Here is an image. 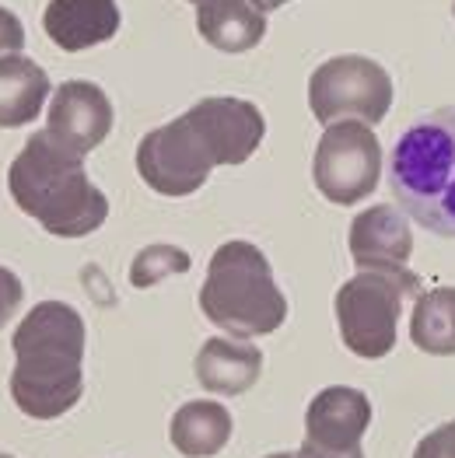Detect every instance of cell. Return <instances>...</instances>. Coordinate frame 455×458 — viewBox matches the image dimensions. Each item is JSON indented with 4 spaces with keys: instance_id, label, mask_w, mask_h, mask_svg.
<instances>
[{
    "instance_id": "obj_19",
    "label": "cell",
    "mask_w": 455,
    "mask_h": 458,
    "mask_svg": "<svg viewBox=\"0 0 455 458\" xmlns=\"http://www.w3.org/2000/svg\"><path fill=\"white\" fill-rule=\"evenodd\" d=\"M414 458H455V420L442 423L427 437H420Z\"/></svg>"
},
{
    "instance_id": "obj_24",
    "label": "cell",
    "mask_w": 455,
    "mask_h": 458,
    "mask_svg": "<svg viewBox=\"0 0 455 458\" xmlns=\"http://www.w3.org/2000/svg\"><path fill=\"white\" fill-rule=\"evenodd\" d=\"M266 458H295V455H288V452H273V455H266Z\"/></svg>"
},
{
    "instance_id": "obj_7",
    "label": "cell",
    "mask_w": 455,
    "mask_h": 458,
    "mask_svg": "<svg viewBox=\"0 0 455 458\" xmlns=\"http://www.w3.org/2000/svg\"><path fill=\"white\" fill-rule=\"evenodd\" d=\"M308 106L326 126L343 119H361L375 126L392 106V77L368 56H333L308 77Z\"/></svg>"
},
{
    "instance_id": "obj_8",
    "label": "cell",
    "mask_w": 455,
    "mask_h": 458,
    "mask_svg": "<svg viewBox=\"0 0 455 458\" xmlns=\"http://www.w3.org/2000/svg\"><path fill=\"white\" fill-rule=\"evenodd\" d=\"M382 175V144L368 123H330L315 157H312V179L330 203H361L372 196Z\"/></svg>"
},
{
    "instance_id": "obj_21",
    "label": "cell",
    "mask_w": 455,
    "mask_h": 458,
    "mask_svg": "<svg viewBox=\"0 0 455 458\" xmlns=\"http://www.w3.org/2000/svg\"><path fill=\"white\" fill-rule=\"evenodd\" d=\"M25 49V25L14 11L0 7V56H11V53H21Z\"/></svg>"
},
{
    "instance_id": "obj_13",
    "label": "cell",
    "mask_w": 455,
    "mask_h": 458,
    "mask_svg": "<svg viewBox=\"0 0 455 458\" xmlns=\"http://www.w3.org/2000/svg\"><path fill=\"white\" fill-rule=\"evenodd\" d=\"M263 353L260 346L238 344V340H203L196 353V382L214 395H242L260 382Z\"/></svg>"
},
{
    "instance_id": "obj_3",
    "label": "cell",
    "mask_w": 455,
    "mask_h": 458,
    "mask_svg": "<svg viewBox=\"0 0 455 458\" xmlns=\"http://www.w3.org/2000/svg\"><path fill=\"white\" fill-rule=\"evenodd\" d=\"M389 190L417 225L455 238V106L417 115L399 133Z\"/></svg>"
},
{
    "instance_id": "obj_5",
    "label": "cell",
    "mask_w": 455,
    "mask_h": 458,
    "mask_svg": "<svg viewBox=\"0 0 455 458\" xmlns=\"http://www.w3.org/2000/svg\"><path fill=\"white\" fill-rule=\"evenodd\" d=\"M424 280L414 269L407 273H379L361 269L337 291V326H340L343 346L365 360H379L396 346L403 301L420 294Z\"/></svg>"
},
{
    "instance_id": "obj_18",
    "label": "cell",
    "mask_w": 455,
    "mask_h": 458,
    "mask_svg": "<svg viewBox=\"0 0 455 458\" xmlns=\"http://www.w3.org/2000/svg\"><path fill=\"white\" fill-rule=\"evenodd\" d=\"M193 267L190 252L186 249H176V245H148L133 256V267H130V280L133 287L148 291L158 280L172 276V273H186Z\"/></svg>"
},
{
    "instance_id": "obj_26",
    "label": "cell",
    "mask_w": 455,
    "mask_h": 458,
    "mask_svg": "<svg viewBox=\"0 0 455 458\" xmlns=\"http://www.w3.org/2000/svg\"><path fill=\"white\" fill-rule=\"evenodd\" d=\"M0 458H14V455H4V452H0Z\"/></svg>"
},
{
    "instance_id": "obj_16",
    "label": "cell",
    "mask_w": 455,
    "mask_h": 458,
    "mask_svg": "<svg viewBox=\"0 0 455 458\" xmlns=\"http://www.w3.org/2000/svg\"><path fill=\"white\" fill-rule=\"evenodd\" d=\"M235 420L221 403L214 399H196L176 410L168 437L176 445V452L186 458H214L228 441H231Z\"/></svg>"
},
{
    "instance_id": "obj_20",
    "label": "cell",
    "mask_w": 455,
    "mask_h": 458,
    "mask_svg": "<svg viewBox=\"0 0 455 458\" xmlns=\"http://www.w3.org/2000/svg\"><path fill=\"white\" fill-rule=\"evenodd\" d=\"M21 298H25V287H21L18 273H11L7 267H0V329H4L7 318L21 308Z\"/></svg>"
},
{
    "instance_id": "obj_22",
    "label": "cell",
    "mask_w": 455,
    "mask_h": 458,
    "mask_svg": "<svg viewBox=\"0 0 455 458\" xmlns=\"http://www.w3.org/2000/svg\"><path fill=\"white\" fill-rule=\"evenodd\" d=\"M295 458H365L361 448H354V452H326V448H315L312 441H305L302 448L295 452Z\"/></svg>"
},
{
    "instance_id": "obj_12",
    "label": "cell",
    "mask_w": 455,
    "mask_h": 458,
    "mask_svg": "<svg viewBox=\"0 0 455 458\" xmlns=\"http://www.w3.org/2000/svg\"><path fill=\"white\" fill-rule=\"evenodd\" d=\"M42 29L64 53H84L119 32L116 0H49Z\"/></svg>"
},
{
    "instance_id": "obj_9",
    "label": "cell",
    "mask_w": 455,
    "mask_h": 458,
    "mask_svg": "<svg viewBox=\"0 0 455 458\" xmlns=\"http://www.w3.org/2000/svg\"><path fill=\"white\" fill-rule=\"evenodd\" d=\"M49 137H56L74 154H91L113 130V102L109 95L91 81H64L53 91L49 115H46Z\"/></svg>"
},
{
    "instance_id": "obj_6",
    "label": "cell",
    "mask_w": 455,
    "mask_h": 458,
    "mask_svg": "<svg viewBox=\"0 0 455 458\" xmlns=\"http://www.w3.org/2000/svg\"><path fill=\"white\" fill-rule=\"evenodd\" d=\"M218 165L221 157L193 109L151 130L137 148V172L161 196H190Z\"/></svg>"
},
{
    "instance_id": "obj_2",
    "label": "cell",
    "mask_w": 455,
    "mask_h": 458,
    "mask_svg": "<svg viewBox=\"0 0 455 458\" xmlns=\"http://www.w3.org/2000/svg\"><path fill=\"white\" fill-rule=\"evenodd\" d=\"M7 190L18 210L36 217L56 238H84L109 217V199L88 172L84 157L39 130L7 168Z\"/></svg>"
},
{
    "instance_id": "obj_23",
    "label": "cell",
    "mask_w": 455,
    "mask_h": 458,
    "mask_svg": "<svg viewBox=\"0 0 455 458\" xmlns=\"http://www.w3.org/2000/svg\"><path fill=\"white\" fill-rule=\"evenodd\" d=\"M260 11H273V7H280V4H288V0H253Z\"/></svg>"
},
{
    "instance_id": "obj_25",
    "label": "cell",
    "mask_w": 455,
    "mask_h": 458,
    "mask_svg": "<svg viewBox=\"0 0 455 458\" xmlns=\"http://www.w3.org/2000/svg\"><path fill=\"white\" fill-rule=\"evenodd\" d=\"M190 4H196V7H203V4H218V0H190Z\"/></svg>"
},
{
    "instance_id": "obj_14",
    "label": "cell",
    "mask_w": 455,
    "mask_h": 458,
    "mask_svg": "<svg viewBox=\"0 0 455 458\" xmlns=\"http://www.w3.org/2000/svg\"><path fill=\"white\" fill-rule=\"evenodd\" d=\"M196 29L221 53H249L266 36V11L253 0H218L196 7Z\"/></svg>"
},
{
    "instance_id": "obj_4",
    "label": "cell",
    "mask_w": 455,
    "mask_h": 458,
    "mask_svg": "<svg viewBox=\"0 0 455 458\" xmlns=\"http://www.w3.org/2000/svg\"><path fill=\"white\" fill-rule=\"evenodd\" d=\"M200 311L231 336H266L284 326L288 298L273 280L270 259L253 242H225L210 256Z\"/></svg>"
},
{
    "instance_id": "obj_1",
    "label": "cell",
    "mask_w": 455,
    "mask_h": 458,
    "mask_svg": "<svg viewBox=\"0 0 455 458\" xmlns=\"http://www.w3.org/2000/svg\"><path fill=\"white\" fill-rule=\"evenodd\" d=\"M11 399L32 420H56L84 392V318L64 301H39L11 336Z\"/></svg>"
},
{
    "instance_id": "obj_10",
    "label": "cell",
    "mask_w": 455,
    "mask_h": 458,
    "mask_svg": "<svg viewBox=\"0 0 455 458\" xmlns=\"http://www.w3.org/2000/svg\"><path fill=\"white\" fill-rule=\"evenodd\" d=\"M372 427V403L361 388L330 385L305 410V441L326 452H354Z\"/></svg>"
},
{
    "instance_id": "obj_11",
    "label": "cell",
    "mask_w": 455,
    "mask_h": 458,
    "mask_svg": "<svg viewBox=\"0 0 455 458\" xmlns=\"http://www.w3.org/2000/svg\"><path fill=\"white\" fill-rule=\"evenodd\" d=\"M350 259L357 269H379V273H407L414 256V231L407 225V214L379 203L372 210H361L350 225Z\"/></svg>"
},
{
    "instance_id": "obj_15",
    "label": "cell",
    "mask_w": 455,
    "mask_h": 458,
    "mask_svg": "<svg viewBox=\"0 0 455 458\" xmlns=\"http://www.w3.org/2000/svg\"><path fill=\"white\" fill-rule=\"evenodd\" d=\"M49 91H53L49 74L36 60H29L21 53L0 56V126L14 130V126L32 123L42 113Z\"/></svg>"
},
{
    "instance_id": "obj_17",
    "label": "cell",
    "mask_w": 455,
    "mask_h": 458,
    "mask_svg": "<svg viewBox=\"0 0 455 458\" xmlns=\"http://www.w3.org/2000/svg\"><path fill=\"white\" fill-rule=\"evenodd\" d=\"M410 340L417 350L434 357L455 353V287H434L417 294V305L410 315Z\"/></svg>"
},
{
    "instance_id": "obj_27",
    "label": "cell",
    "mask_w": 455,
    "mask_h": 458,
    "mask_svg": "<svg viewBox=\"0 0 455 458\" xmlns=\"http://www.w3.org/2000/svg\"><path fill=\"white\" fill-rule=\"evenodd\" d=\"M452 14H455V4H452Z\"/></svg>"
}]
</instances>
